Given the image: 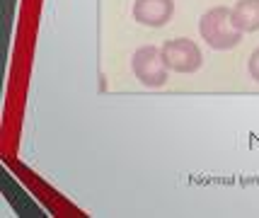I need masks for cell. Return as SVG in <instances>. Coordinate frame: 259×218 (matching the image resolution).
I'll list each match as a JSON object with an SVG mask.
<instances>
[{
  "mask_svg": "<svg viewBox=\"0 0 259 218\" xmlns=\"http://www.w3.org/2000/svg\"><path fill=\"white\" fill-rule=\"evenodd\" d=\"M131 70L146 88H162L169 75V68L162 61V51L155 46H141L131 56Z\"/></svg>",
  "mask_w": 259,
  "mask_h": 218,
  "instance_id": "7a4b0ae2",
  "label": "cell"
},
{
  "mask_svg": "<svg viewBox=\"0 0 259 218\" xmlns=\"http://www.w3.org/2000/svg\"><path fill=\"white\" fill-rule=\"evenodd\" d=\"M162 61L175 73H196L203 63L201 49L192 39H169L162 44Z\"/></svg>",
  "mask_w": 259,
  "mask_h": 218,
  "instance_id": "3957f363",
  "label": "cell"
},
{
  "mask_svg": "<svg viewBox=\"0 0 259 218\" xmlns=\"http://www.w3.org/2000/svg\"><path fill=\"white\" fill-rule=\"evenodd\" d=\"M233 24L245 34V32H257L259 29V0H237L233 8Z\"/></svg>",
  "mask_w": 259,
  "mask_h": 218,
  "instance_id": "5b68a950",
  "label": "cell"
},
{
  "mask_svg": "<svg viewBox=\"0 0 259 218\" xmlns=\"http://www.w3.org/2000/svg\"><path fill=\"white\" fill-rule=\"evenodd\" d=\"M131 12L143 27H165L175 15V0H136Z\"/></svg>",
  "mask_w": 259,
  "mask_h": 218,
  "instance_id": "277c9868",
  "label": "cell"
},
{
  "mask_svg": "<svg viewBox=\"0 0 259 218\" xmlns=\"http://www.w3.org/2000/svg\"><path fill=\"white\" fill-rule=\"evenodd\" d=\"M199 34L215 51L235 49L242 41V32L233 24V10L223 8V5L203 12L201 20H199Z\"/></svg>",
  "mask_w": 259,
  "mask_h": 218,
  "instance_id": "6da1fadb",
  "label": "cell"
},
{
  "mask_svg": "<svg viewBox=\"0 0 259 218\" xmlns=\"http://www.w3.org/2000/svg\"><path fill=\"white\" fill-rule=\"evenodd\" d=\"M247 70H249V78L259 82V49L252 51V56H249V61H247Z\"/></svg>",
  "mask_w": 259,
  "mask_h": 218,
  "instance_id": "8992f818",
  "label": "cell"
}]
</instances>
